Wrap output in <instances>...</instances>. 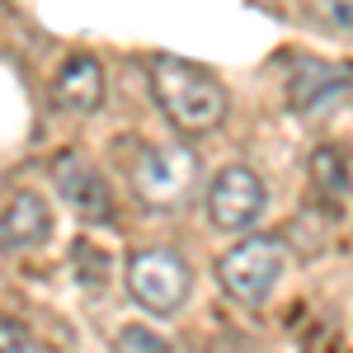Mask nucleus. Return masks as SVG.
Instances as JSON below:
<instances>
[{
    "mask_svg": "<svg viewBox=\"0 0 353 353\" xmlns=\"http://www.w3.org/2000/svg\"><path fill=\"white\" fill-rule=\"evenodd\" d=\"M52 94H57L61 109L94 113L99 104H104V66H99L94 57H85V52L66 57L61 71H57V81H52Z\"/></svg>",
    "mask_w": 353,
    "mask_h": 353,
    "instance_id": "nucleus-9",
    "label": "nucleus"
},
{
    "mask_svg": "<svg viewBox=\"0 0 353 353\" xmlns=\"http://www.w3.org/2000/svg\"><path fill=\"white\" fill-rule=\"evenodd\" d=\"M113 344L118 349H137V353H165L170 349V339H161L156 330H146V325H123Z\"/></svg>",
    "mask_w": 353,
    "mask_h": 353,
    "instance_id": "nucleus-12",
    "label": "nucleus"
},
{
    "mask_svg": "<svg viewBox=\"0 0 353 353\" xmlns=\"http://www.w3.org/2000/svg\"><path fill=\"white\" fill-rule=\"evenodd\" d=\"M128 292H132L151 316H179L184 301L193 292V269L189 259L170 245H151V250H137L128 259Z\"/></svg>",
    "mask_w": 353,
    "mask_h": 353,
    "instance_id": "nucleus-4",
    "label": "nucleus"
},
{
    "mask_svg": "<svg viewBox=\"0 0 353 353\" xmlns=\"http://www.w3.org/2000/svg\"><path fill=\"white\" fill-rule=\"evenodd\" d=\"M306 170H311V189H316V198H321L325 208H344V203H349L353 170H349V151H344V146H334V141L316 146Z\"/></svg>",
    "mask_w": 353,
    "mask_h": 353,
    "instance_id": "nucleus-10",
    "label": "nucleus"
},
{
    "mask_svg": "<svg viewBox=\"0 0 353 353\" xmlns=\"http://www.w3.org/2000/svg\"><path fill=\"white\" fill-rule=\"evenodd\" d=\"M264 203H269L264 179L250 165H226L208 189V217L217 231H250L264 217Z\"/></svg>",
    "mask_w": 353,
    "mask_h": 353,
    "instance_id": "nucleus-6",
    "label": "nucleus"
},
{
    "mask_svg": "<svg viewBox=\"0 0 353 353\" xmlns=\"http://www.w3.org/2000/svg\"><path fill=\"white\" fill-rule=\"evenodd\" d=\"M288 273V245L278 236H245L217 259V283L221 292L241 306H259L273 297V288Z\"/></svg>",
    "mask_w": 353,
    "mask_h": 353,
    "instance_id": "nucleus-3",
    "label": "nucleus"
},
{
    "mask_svg": "<svg viewBox=\"0 0 353 353\" xmlns=\"http://www.w3.org/2000/svg\"><path fill=\"white\" fill-rule=\"evenodd\" d=\"M306 10H311L325 28L353 33V0H306Z\"/></svg>",
    "mask_w": 353,
    "mask_h": 353,
    "instance_id": "nucleus-11",
    "label": "nucleus"
},
{
    "mask_svg": "<svg viewBox=\"0 0 353 353\" xmlns=\"http://www.w3.org/2000/svg\"><path fill=\"white\" fill-rule=\"evenodd\" d=\"M0 349H19V353H33L38 349V334L10 316H0Z\"/></svg>",
    "mask_w": 353,
    "mask_h": 353,
    "instance_id": "nucleus-13",
    "label": "nucleus"
},
{
    "mask_svg": "<svg viewBox=\"0 0 353 353\" xmlns=\"http://www.w3.org/2000/svg\"><path fill=\"white\" fill-rule=\"evenodd\" d=\"M128 184L146 212H184L198 198L203 161L189 146H141L128 170Z\"/></svg>",
    "mask_w": 353,
    "mask_h": 353,
    "instance_id": "nucleus-2",
    "label": "nucleus"
},
{
    "mask_svg": "<svg viewBox=\"0 0 353 353\" xmlns=\"http://www.w3.org/2000/svg\"><path fill=\"white\" fill-rule=\"evenodd\" d=\"M52 184L85 221H113V212H118L113 189L104 184V174L85 161V156H76V151H66V156L52 161Z\"/></svg>",
    "mask_w": 353,
    "mask_h": 353,
    "instance_id": "nucleus-7",
    "label": "nucleus"
},
{
    "mask_svg": "<svg viewBox=\"0 0 353 353\" xmlns=\"http://www.w3.org/2000/svg\"><path fill=\"white\" fill-rule=\"evenodd\" d=\"M52 236V208L43 193H14L0 212V250L19 254V250H33Z\"/></svg>",
    "mask_w": 353,
    "mask_h": 353,
    "instance_id": "nucleus-8",
    "label": "nucleus"
},
{
    "mask_svg": "<svg viewBox=\"0 0 353 353\" xmlns=\"http://www.w3.org/2000/svg\"><path fill=\"white\" fill-rule=\"evenodd\" d=\"M353 99V66L344 61H321V57H301L288 71V104L301 118H325L344 109Z\"/></svg>",
    "mask_w": 353,
    "mask_h": 353,
    "instance_id": "nucleus-5",
    "label": "nucleus"
},
{
    "mask_svg": "<svg viewBox=\"0 0 353 353\" xmlns=\"http://www.w3.org/2000/svg\"><path fill=\"white\" fill-rule=\"evenodd\" d=\"M146 76H151V94L161 113L189 137H203V132H217L226 123V85L198 66V61H184V57H151L146 61Z\"/></svg>",
    "mask_w": 353,
    "mask_h": 353,
    "instance_id": "nucleus-1",
    "label": "nucleus"
}]
</instances>
